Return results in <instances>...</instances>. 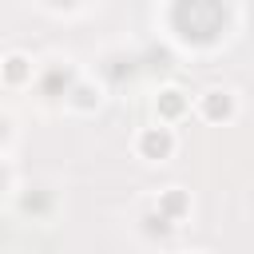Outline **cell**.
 I'll return each instance as SVG.
<instances>
[{
	"mask_svg": "<svg viewBox=\"0 0 254 254\" xmlns=\"http://www.w3.org/2000/svg\"><path fill=\"white\" fill-rule=\"evenodd\" d=\"M171 24L190 44H210L226 28V4L222 0H175Z\"/></svg>",
	"mask_w": 254,
	"mask_h": 254,
	"instance_id": "1",
	"label": "cell"
},
{
	"mask_svg": "<svg viewBox=\"0 0 254 254\" xmlns=\"http://www.w3.org/2000/svg\"><path fill=\"white\" fill-rule=\"evenodd\" d=\"M187 206H190V202H187V194H183V190H167V194H163V202H159V214H167V218L175 222V218H183V214H187Z\"/></svg>",
	"mask_w": 254,
	"mask_h": 254,
	"instance_id": "6",
	"label": "cell"
},
{
	"mask_svg": "<svg viewBox=\"0 0 254 254\" xmlns=\"http://www.w3.org/2000/svg\"><path fill=\"white\" fill-rule=\"evenodd\" d=\"M71 95H75V103H79V107H95V99H99V95H95L91 87H75Z\"/></svg>",
	"mask_w": 254,
	"mask_h": 254,
	"instance_id": "9",
	"label": "cell"
},
{
	"mask_svg": "<svg viewBox=\"0 0 254 254\" xmlns=\"http://www.w3.org/2000/svg\"><path fill=\"white\" fill-rule=\"evenodd\" d=\"M230 107H234V103H230V95H222V91H206V95H202V115H206V119H214V123H218V119H226V115H230Z\"/></svg>",
	"mask_w": 254,
	"mask_h": 254,
	"instance_id": "3",
	"label": "cell"
},
{
	"mask_svg": "<svg viewBox=\"0 0 254 254\" xmlns=\"http://www.w3.org/2000/svg\"><path fill=\"white\" fill-rule=\"evenodd\" d=\"M143 222H147V234H167L171 230V218L167 214H147Z\"/></svg>",
	"mask_w": 254,
	"mask_h": 254,
	"instance_id": "8",
	"label": "cell"
},
{
	"mask_svg": "<svg viewBox=\"0 0 254 254\" xmlns=\"http://www.w3.org/2000/svg\"><path fill=\"white\" fill-rule=\"evenodd\" d=\"M52 4H75V0H52Z\"/></svg>",
	"mask_w": 254,
	"mask_h": 254,
	"instance_id": "12",
	"label": "cell"
},
{
	"mask_svg": "<svg viewBox=\"0 0 254 254\" xmlns=\"http://www.w3.org/2000/svg\"><path fill=\"white\" fill-rule=\"evenodd\" d=\"M4 135H8V123H4V119H0V139H4Z\"/></svg>",
	"mask_w": 254,
	"mask_h": 254,
	"instance_id": "11",
	"label": "cell"
},
{
	"mask_svg": "<svg viewBox=\"0 0 254 254\" xmlns=\"http://www.w3.org/2000/svg\"><path fill=\"white\" fill-rule=\"evenodd\" d=\"M67 83H71L67 67H52V71L44 75V95H60V91H67Z\"/></svg>",
	"mask_w": 254,
	"mask_h": 254,
	"instance_id": "7",
	"label": "cell"
},
{
	"mask_svg": "<svg viewBox=\"0 0 254 254\" xmlns=\"http://www.w3.org/2000/svg\"><path fill=\"white\" fill-rule=\"evenodd\" d=\"M183 111H187L183 91H175V87H171V91H163V95H159V115H163V119H179Z\"/></svg>",
	"mask_w": 254,
	"mask_h": 254,
	"instance_id": "5",
	"label": "cell"
},
{
	"mask_svg": "<svg viewBox=\"0 0 254 254\" xmlns=\"http://www.w3.org/2000/svg\"><path fill=\"white\" fill-rule=\"evenodd\" d=\"M24 210H36V214H40V210H48V198H44V194H28V198H24Z\"/></svg>",
	"mask_w": 254,
	"mask_h": 254,
	"instance_id": "10",
	"label": "cell"
},
{
	"mask_svg": "<svg viewBox=\"0 0 254 254\" xmlns=\"http://www.w3.org/2000/svg\"><path fill=\"white\" fill-rule=\"evenodd\" d=\"M171 135L163 131V127H147L143 135H139V151H143V159H167L171 155Z\"/></svg>",
	"mask_w": 254,
	"mask_h": 254,
	"instance_id": "2",
	"label": "cell"
},
{
	"mask_svg": "<svg viewBox=\"0 0 254 254\" xmlns=\"http://www.w3.org/2000/svg\"><path fill=\"white\" fill-rule=\"evenodd\" d=\"M4 79H8V83H28V79H32V64H28L24 56H8V60H4Z\"/></svg>",
	"mask_w": 254,
	"mask_h": 254,
	"instance_id": "4",
	"label": "cell"
},
{
	"mask_svg": "<svg viewBox=\"0 0 254 254\" xmlns=\"http://www.w3.org/2000/svg\"><path fill=\"white\" fill-rule=\"evenodd\" d=\"M0 187H4V175H0Z\"/></svg>",
	"mask_w": 254,
	"mask_h": 254,
	"instance_id": "13",
	"label": "cell"
}]
</instances>
